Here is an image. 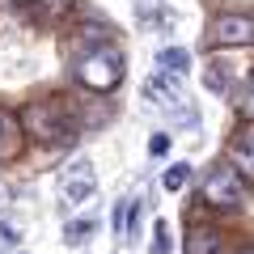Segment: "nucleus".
Wrapping results in <instances>:
<instances>
[{
  "mask_svg": "<svg viewBox=\"0 0 254 254\" xmlns=\"http://www.w3.org/2000/svg\"><path fill=\"white\" fill-rule=\"evenodd\" d=\"M72 76H76V85H85L89 93H110L115 89V85L123 81V51L115 47V38L76 55L72 60Z\"/></svg>",
  "mask_w": 254,
  "mask_h": 254,
  "instance_id": "f257e3e1",
  "label": "nucleus"
},
{
  "mask_svg": "<svg viewBox=\"0 0 254 254\" xmlns=\"http://www.w3.org/2000/svg\"><path fill=\"white\" fill-rule=\"evenodd\" d=\"M21 127L34 144H47V148H64L76 140V123L64 110V102H30L21 110Z\"/></svg>",
  "mask_w": 254,
  "mask_h": 254,
  "instance_id": "f03ea898",
  "label": "nucleus"
},
{
  "mask_svg": "<svg viewBox=\"0 0 254 254\" xmlns=\"http://www.w3.org/2000/svg\"><path fill=\"white\" fill-rule=\"evenodd\" d=\"M203 203H212L216 212H237L246 203V178L233 161H216L203 174Z\"/></svg>",
  "mask_w": 254,
  "mask_h": 254,
  "instance_id": "7ed1b4c3",
  "label": "nucleus"
},
{
  "mask_svg": "<svg viewBox=\"0 0 254 254\" xmlns=\"http://www.w3.org/2000/svg\"><path fill=\"white\" fill-rule=\"evenodd\" d=\"M208 47H254V13H220L208 26Z\"/></svg>",
  "mask_w": 254,
  "mask_h": 254,
  "instance_id": "20e7f679",
  "label": "nucleus"
},
{
  "mask_svg": "<svg viewBox=\"0 0 254 254\" xmlns=\"http://www.w3.org/2000/svg\"><path fill=\"white\" fill-rule=\"evenodd\" d=\"M60 190H64V199H68V203H81V199H89V195H93V165L85 161V157H76V161L68 165V170H64Z\"/></svg>",
  "mask_w": 254,
  "mask_h": 254,
  "instance_id": "39448f33",
  "label": "nucleus"
},
{
  "mask_svg": "<svg viewBox=\"0 0 254 254\" xmlns=\"http://www.w3.org/2000/svg\"><path fill=\"white\" fill-rule=\"evenodd\" d=\"M229 161L242 170V178H254V123H242L229 136Z\"/></svg>",
  "mask_w": 254,
  "mask_h": 254,
  "instance_id": "423d86ee",
  "label": "nucleus"
},
{
  "mask_svg": "<svg viewBox=\"0 0 254 254\" xmlns=\"http://www.w3.org/2000/svg\"><path fill=\"white\" fill-rule=\"evenodd\" d=\"M21 140H26L21 115H13V110H0V161H13V157L21 153Z\"/></svg>",
  "mask_w": 254,
  "mask_h": 254,
  "instance_id": "0eeeda50",
  "label": "nucleus"
},
{
  "mask_svg": "<svg viewBox=\"0 0 254 254\" xmlns=\"http://www.w3.org/2000/svg\"><path fill=\"white\" fill-rule=\"evenodd\" d=\"M220 250V233L208 225H190L187 229V254H216Z\"/></svg>",
  "mask_w": 254,
  "mask_h": 254,
  "instance_id": "6e6552de",
  "label": "nucleus"
},
{
  "mask_svg": "<svg viewBox=\"0 0 254 254\" xmlns=\"http://www.w3.org/2000/svg\"><path fill=\"white\" fill-rule=\"evenodd\" d=\"M34 4H38V13H43L47 21H60L68 9H76V0H34Z\"/></svg>",
  "mask_w": 254,
  "mask_h": 254,
  "instance_id": "1a4fd4ad",
  "label": "nucleus"
},
{
  "mask_svg": "<svg viewBox=\"0 0 254 254\" xmlns=\"http://www.w3.org/2000/svg\"><path fill=\"white\" fill-rule=\"evenodd\" d=\"M161 182H165V190H182L190 182V165H174V170H165Z\"/></svg>",
  "mask_w": 254,
  "mask_h": 254,
  "instance_id": "9d476101",
  "label": "nucleus"
},
{
  "mask_svg": "<svg viewBox=\"0 0 254 254\" xmlns=\"http://www.w3.org/2000/svg\"><path fill=\"white\" fill-rule=\"evenodd\" d=\"M203 85L216 89V93H225V68H220V64H208V68H203Z\"/></svg>",
  "mask_w": 254,
  "mask_h": 254,
  "instance_id": "9b49d317",
  "label": "nucleus"
},
{
  "mask_svg": "<svg viewBox=\"0 0 254 254\" xmlns=\"http://www.w3.org/2000/svg\"><path fill=\"white\" fill-rule=\"evenodd\" d=\"M161 64H165V68H178V72H187V51H182V47H170V51H165L161 55Z\"/></svg>",
  "mask_w": 254,
  "mask_h": 254,
  "instance_id": "f8f14e48",
  "label": "nucleus"
},
{
  "mask_svg": "<svg viewBox=\"0 0 254 254\" xmlns=\"http://www.w3.org/2000/svg\"><path fill=\"white\" fill-rule=\"evenodd\" d=\"M9 246H17V229H13L9 220H0V254L9 250Z\"/></svg>",
  "mask_w": 254,
  "mask_h": 254,
  "instance_id": "ddd939ff",
  "label": "nucleus"
},
{
  "mask_svg": "<svg viewBox=\"0 0 254 254\" xmlns=\"http://www.w3.org/2000/svg\"><path fill=\"white\" fill-rule=\"evenodd\" d=\"M153 254H170V229H165V225H157V233H153Z\"/></svg>",
  "mask_w": 254,
  "mask_h": 254,
  "instance_id": "4468645a",
  "label": "nucleus"
},
{
  "mask_svg": "<svg viewBox=\"0 0 254 254\" xmlns=\"http://www.w3.org/2000/svg\"><path fill=\"white\" fill-rule=\"evenodd\" d=\"M81 237H89V225H68V242H81Z\"/></svg>",
  "mask_w": 254,
  "mask_h": 254,
  "instance_id": "2eb2a0df",
  "label": "nucleus"
},
{
  "mask_svg": "<svg viewBox=\"0 0 254 254\" xmlns=\"http://www.w3.org/2000/svg\"><path fill=\"white\" fill-rule=\"evenodd\" d=\"M148 148H153V157H161L165 148H170V136H153V144H148Z\"/></svg>",
  "mask_w": 254,
  "mask_h": 254,
  "instance_id": "dca6fc26",
  "label": "nucleus"
},
{
  "mask_svg": "<svg viewBox=\"0 0 254 254\" xmlns=\"http://www.w3.org/2000/svg\"><path fill=\"white\" fill-rule=\"evenodd\" d=\"M246 110L254 115V72H250V85H246Z\"/></svg>",
  "mask_w": 254,
  "mask_h": 254,
  "instance_id": "f3484780",
  "label": "nucleus"
},
{
  "mask_svg": "<svg viewBox=\"0 0 254 254\" xmlns=\"http://www.w3.org/2000/svg\"><path fill=\"white\" fill-rule=\"evenodd\" d=\"M242 254H254V246H246V250H242Z\"/></svg>",
  "mask_w": 254,
  "mask_h": 254,
  "instance_id": "a211bd4d",
  "label": "nucleus"
},
{
  "mask_svg": "<svg viewBox=\"0 0 254 254\" xmlns=\"http://www.w3.org/2000/svg\"><path fill=\"white\" fill-rule=\"evenodd\" d=\"M17 4H34V0H17Z\"/></svg>",
  "mask_w": 254,
  "mask_h": 254,
  "instance_id": "6ab92c4d",
  "label": "nucleus"
}]
</instances>
